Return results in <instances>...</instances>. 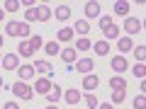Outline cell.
<instances>
[{"instance_id":"cell-1","label":"cell","mask_w":146,"mask_h":109,"mask_svg":"<svg viewBox=\"0 0 146 109\" xmlns=\"http://www.w3.org/2000/svg\"><path fill=\"white\" fill-rule=\"evenodd\" d=\"M12 92H15V97L25 99V102H29V99L34 97V90H32L27 83H22V80H17V83L12 85Z\"/></svg>"},{"instance_id":"cell-13","label":"cell","mask_w":146,"mask_h":109,"mask_svg":"<svg viewBox=\"0 0 146 109\" xmlns=\"http://www.w3.org/2000/svg\"><path fill=\"white\" fill-rule=\"evenodd\" d=\"M73 32H78V34H80V39H83V36L90 32V24H88V20H78V22H76V29H73Z\"/></svg>"},{"instance_id":"cell-12","label":"cell","mask_w":146,"mask_h":109,"mask_svg":"<svg viewBox=\"0 0 146 109\" xmlns=\"http://www.w3.org/2000/svg\"><path fill=\"white\" fill-rule=\"evenodd\" d=\"M110 87L112 90H124L127 87V80L122 75H115V78H110Z\"/></svg>"},{"instance_id":"cell-21","label":"cell","mask_w":146,"mask_h":109,"mask_svg":"<svg viewBox=\"0 0 146 109\" xmlns=\"http://www.w3.org/2000/svg\"><path fill=\"white\" fill-rule=\"evenodd\" d=\"M29 46H32V51H39V49L44 46V39L39 34H32V39H29Z\"/></svg>"},{"instance_id":"cell-27","label":"cell","mask_w":146,"mask_h":109,"mask_svg":"<svg viewBox=\"0 0 146 109\" xmlns=\"http://www.w3.org/2000/svg\"><path fill=\"white\" fill-rule=\"evenodd\" d=\"M3 10H5V12H17V10H20V3H15V0H7L5 5H3Z\"/></svg>"},{"instance_id":"cell-6","label":"cell","mask_w":146,"mask_h":109,"mask_svg":"<svg viewBox=\"0 0 146 109\" xmlns=\"http://www.w3.org/2000/svg\"><path fill=\"white\" fill-rule=\"evenodd\" d=\"M85 17H90V20H95V17H100V3H85Z\"/></svg>"},{"instance_id":"cell-20","label":"cell","mask_w":146,"mask_h":109,"mask_svg":"<svg viewBox=\"0 0 146 109\" xmlns=\"http://www.w3.org/2000/svg\"><path fill=\"white\" fill-rule=\"evenodd\" d=\"M54 15H56V17H58L61 22H66L68 17H71V10H68V5H58V10L54 12Z\"/></svg>"},{"instance_id":"cell-4","label":"cell","mask_w":146,"mask_h":109,"mask_svg":"<svg viewBox=\"0 0 146 109\" xmlns=\"http://www.w3.org/2000/svg\"><path fill=\"white\" fill-rule=\"evenodd\" d=\"M141 27H144V24H141L136 17H127V20H124V32H127V34H136V32H141Z\"/></svg>"},{"instance_id":"cell-11","label":"cell","mask_w":146,"mask_h":109,"mask_svg":"<svg viewBox=\"0 0 146 109\" xmlns=\"http://www.w3.org/2000/svg\"><path fill=\"white\" fill-rule=\"evenodd\" d=\"M80 99H83L80 90H68V92H66V102H68V104H78Z\"/></svg>"},{"instance_id":"cell-10","label":"cell","mask_w":146,"mask_h":109,"mask_svg":"<svg viewBox=\"0 0 146 109\" xmlns=\"http://www.w3.org/2000/svg\"><path fill=\"white\" fill-rule=\"evenodd\" d=\"M34 70L44 73V75H51L54 68H51V63H49V61H36V63H34Z\"/></svg>"},{"instance_id":"cell-42","label":"cell","mask_w":146,"mask_h":109,"mask_svg":"<svg viewBox=\"0 0 146 109\" xmlns=\"http://www.w3.org/2000/svg\"><path fill=\"white\" fill-rule=\"evenodd\" d=\"M3 85H5V83H3V78H0V87H3Z\"/></svg>"},{"instance_id":"cell-2","label":"cell","mask_w":146,"mask_h":109,"mask_svg":"<svg viewBox=\"0 0 146 109\" xmlns=\"http://www.w3.org/2000/svg\"><path fill=\"white\" fill-rule=\"evenodd\" d=\"M54 85H51V80L49 78H36V83H34V92H39V95H49V90H51Z\"/></svg>"},{"instance_id":"cell-25","label":"cell","mask_w":146,"mask_h":109,"mask_svg":"<svg viewBox=\"0 0 146 109\" xmlns=\"http://www.w3.org/2000/svg\"><path fill=\"white\" fill-rule=\"evenodd\" d=\"M115 12H117V15H122V17H124L127 12H129V3H124V0L115 3Z\"/></svg>"},{"instance_id":"cell-31","label":"cell","mask_w":146,"mask_h":109,"mask_svg":"<svg viewBox=\"0 0 146 109\" xmlns=\"http://www.w3.org/2000/svg\"><path fill=\"white\" fill-rule=\"evenodd\" d=\"M131 73H134L136 78H141V80H144V75H146V68H144V63H136V66H134V70H131Z\"/></svg>"},{"instance_id":"cell-15","label":"cell","mask_w":146,"mask_h":109,"mask_svg":"<svg viewBox=\"0 0 146 109\" xmlns=\"http://www.w3.org/2000/svg\"><path fill=\"white\" fill-rule=\"evenodd\" d=\"M117 49H119V51H131V49H134V41H131L129 36H122L119 41H117Z\"/></svg>"},{"instance_id":"cell-24","label":"cell","mask_w":146,"mask_h":109,"mask_svg":"<svg viewBox=\"0 0 146 109\" xmlns=\"http://www.w3.org/2000/svg\"><path fill=\"white\" fill-rule=\"evenodd\" d=\"M44 49H46L49 56H58V53H61V49H58V41H49V44H44Z\"/></svg>"},{"instance_id":"cell-9","label":"cell","mask_w":146,"mask_h":109,"mask_svg":"<svg viewBox=\"0 0 146 109\" xmlns=\"http://www.w3.org/2000/svg\"><path fill=\"white\" fill-rule=\"evenodd\" d=\"M98 85H100L98 75H90V73H88V75H85V78H83V90H95V87H98Z\"/></svg>"},{"instance_id":"cell-26","label":"cell","mask_w":146,"mask_h":109,"mask_svg":"<svg viewBox=\"0 0 146 109\" xmlns=\"http://www.w3.org/2000/svg\"><path fill=\"white\" fill-rule=\"evenodd\" d=\"M17 51H20V56H32V46H29V41H20V49H17Z\"/></svg>"},{"instance_id":"cell-30","label":"cell","mask_w":146,"mask_h":109,"mask_svg":"<svg viewBox=\"0 0 146 109\" xmlns=\"http://www.w3.org/2000/svg\"><path fill=\"white\" fill-rule=\"evenodd\" d=\"M117 34H119V29H117V24H112L110 29H105V39H117Z\"/></svg>"},{"instance_id":"cell-38","label":"cell","mask_w":146,"mask_h":109,"mask_svg":"<svg viewBox=\"0 0 146 109\" xmlns=\"http://www.w3.org/2000/svg\"><path fill=\"white\" fill-rule=\"evenodd\" d=\"M100 109H115L112 104H100Z\"/></svg>"},{"instance_id":"cell-39","label":"cell","mask_w":146,"mask_h":109,"mask_svg":"<svg viewBox=\"0 0 146 109\" xmlns=\"http://www.w3.org/2000/svg\"><path fill=\"white\" fill-rule=\"evenodd\" d=\"M3 44H5V39H3V34H0V49H3Z\"/></svg>"},{"instance_id":"cell-28","label":"cell","mask_w":146,"mask_h":109,"mask_svg":"<svg viewBox=\"0 0 146 109\" xmlns=\"http://www.w3.org/2000/svg\"><path fill=\"white\" fill-rule=\"evenodd\" d=\"M25 22L29 24V22H36V7H29V10L25 12Z\"/></svg>"},{"instance_id":"cell-34","label":"cell","mask_w":146,"mask_h":109,"mask_svg":"<svg viewBox=\"0 0 146 109\" xmlns=\"http://www.w3.org/2000/svg\"><path fill=\"white\" fill-rule=\"evenodd\" d=\"M134 53H136V61L141 63V61L146 58V46H136V51H134Z\"/></svg>"},{"instance_id":"cell-16","label":"cell","mask_w":146,"mask_h":109,"mask_svg":"<svg viewBox=\"0 0 146 109\" xmlns=\"http://www.w3.org/2000/svg\"><path fill=\"white\" fill-rule=\"evenodd\" d=\"M46 99H49V104H56L58 99H61V87H58V85H56V87H51V90H49V95H46Z\"/></svg>"},{"instance_id":"cell-5","label":"cell","mask_w":146,"mask_h":109,"mask_svg":"<svg viewBox=\"0 0 146 109\" xmlns=\"http://www.w3.org/2000/svg\"><path fill=\"white\" fill-rule=\"evenodd\" d=\"M58 56H61L63 63H68V66H71V63L78 58V51H76V49H61V53H58Z\"/></svg>"},{"instance_id":"cell-19","label":"cell","mask_w":146,"mask_h":109,"mask_svg":"<svg viewBox=\"0 0 146 109\" xmlns=\"http://www.w3.org/2000/svg\"><path fill=\"white\" fill-rule=\"evenodd\" d=\"M17 73H20L22 80H29L32 75H34V66H20V70H17Z\"/></svg>"},{"instance_id":"cell-35","label":"cell","mask_w":146,"mask_h":109,"mask_svg":"<svg viewBox=\"0 0 146 109\" xmlns=\"http://www.w3.org/2000/svg\"><path fill=\"white\" fill-rule=\"evenodd\" d=\"M85 104H88L90 109H95L98 107V97H95V95H88V97H85Z\"/></svg>"},{"instance_id":"cell-3","label":"cell","mask_w":146,"mask_h":109,"mask_svg":"<svg viewBox=\"0 0 146 109\" xmlns=\"http://www.w3.org/2000/svg\"><path fill=\"white\" fill-rule=\"evenodd\" d=\"M17 66H20L17 53H5V56H3V68H5V70H17Z\"/></svg>"},{"instance_id":"cell-29","label":"cell","mask_w":146,"mask_h":109,"mask_svg":"<svg viewBox=\"0 0 146 109\" xmlns=\"http://www.w3.org/2000/svg\"><path fill=\"white\" fill-rule=\"evenodd\" d=\"M134 109H146V95L134 97Z\"/></svg>"},{"instance_id":"cell-40","label":"cell","mask_w":146,"mask_h":109,"mask_svg":"<svg viewBox=\"0 0 146 109\" xmlns=\"http://www.w3.org/2000/svg\"><path fill=\"white\" fill-rule=\"evenodd\" d=\"M3 17H5V10H0V20H3Z\"/></svg>"},{"instance_id":"cell-23","label":"cell","mask_w":146,"mask_h":109,"mask_svg":"<svg viewBox=\"0 0 146 109\" xmlns=\"http://www.w3.org/2000/svg\"><path fill=\"white\" fill-rule=\"evenodd\" d=\"M5 32L10 36H20V22H7L5 24Z\"/></svg>"},{"instance_id":"cell-17","label":"cell","mask_w":146,"mask_h":109,"mask_svg":"<svg viewBox=\"0 0 146 109\" xmlns=\"http://www.w3.org/2000/svg\"><path fill=\"white\" fill-rule=\"evenodd\" d=\"M93 49L98 51V56H107V53H110V44L107 41H95Z\"/></svg>"},{"instance_id":"cell-37","label":"cell","mask_w":146,"mask_h":109,"mask_svg":"<svg viewBox=\"0 0 146 109\" xmlns=\"http://www.w3.org/2000/svg\"><path fill=\"white\" fill-rule=\"evenodd\" d=\"M3 109H20V104H17V102H5Z\"/></svg>"},{"instance_id":"cell-14","label":"cell","mask_w":146,"mask_h":109,"mask_svg":"<svg viewBox=\"0 0 146 109\" xmlns=\"http://www.w3.org/2000/svg\"><path fill=\"white\" fill-rule=\"evenodd\" d=\"M49 17H51V10H49L46 5H39V7H36V20H39V22H46Z\"/></svg>"},{"instance_id":"cell-41","label":"cell","mask_w":146,"mask_h":109,"mask_svg":"<svg viewBox=\"0 0 146 109\" xmlns=\"http://www.w3.org/2000/svg\"><path fill=\"white\" fill-rule=\"evenodd\" d=\"M46 109H56V104H49V107H46Z\"/></svg>"},{"instance_id":"cell-32","label":"cell","mask_w":146,"mask_h":109,"mask_svg":"<svg viewBox=\"0 0 146 109\" xmlns=\"http://www.w3.org/2000/svg\"><path fill=\"white\" fill-rule=\"evenodd\" d=\"M88 49H93V44H90L85 36H83V39H78V49H76V51H88Z\"/></svg>"},{"instance_id":"cell-36","label":"cell","mask_w":146,"mask_h":109,"mask_svg":"<svg viewBox=\"0 0 146 109\" xmlns=\"http://www.w3.org/2000/svg\"><path fill=\"white\" fill-rule=\"evenodd\" d=\"M32 32H29V24L27 22H20V36H29Z\"/></svg>"},{"instance_id":"cell-7","label":"cell","mask_w":146,"mask_h":109,"mask_svg":"<svg viewBox=\"0 0 146 109\" xmlns=\"http://www.w3.org/2000/svg\"><path fill=\"white\" fill-rule=\"evenodd\" d=\"M93 68H95L93 58H80V61H78V66H76V70H78V73H85V75H88V73L93 70Z\"/></svg>"},{"instance_id":"cell-33","label":"cell","mask_w":146,"mask_h":109,"mask_svg":"<svg viewBox=\"0 0 146 109\" xmlns=\"http://www.w3.org/2000/svg\"><path fill=\"white\" fill-rule=\"evenodd\" d=\"M112 102H115V104L124 102V90H115V92H112Z\"/></svg>"},{"instance_id":"cell-8","label":"cell","mask_w":146,"mask_h":109,"mask_svg":"<svg viewBox=\"0 0 146 109\" xmlns=\"http://www.w3.org/2000/svg\"><path fill=\"white\" fill-rule=\"evenodd\" d=\"M112 70H117V75H119L122 70H127V58L124 56H115L112 58Z\"/></svg>"},{"instance_id":"cell-22","label":"cell","mask_w":146,"mask_h":109,"mask_svg":"<svg viewBox=\"0 0 146 109\" xmlns=\"http://www.w3.org/2000/svg\"><path fill=\"white\" fill-rule=\"evenodd\" d=\"M56 34H58V41H71V39H73V29H68V27L58 29Z\"/></svg>"},{"instance_id":"cell-18","label":"cell","mask_w":146,"mask_h":109,"mask_svg":"<svg viewBox=\"0 0 146 109\" xmlns=\"http://www.w3.org/2000/svg\"><path fill=\"white\" fill-rule=\"evenodd\" d=\"M98 24H100V29H110V27H112V24H115V22H112V17H110V15H100L98 17Z\"/></svg>"}]
</instances>
